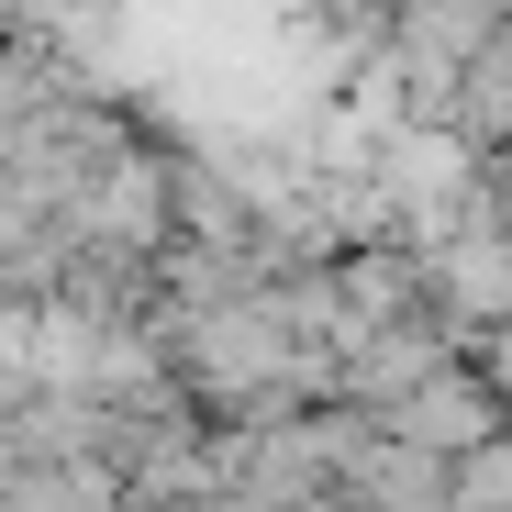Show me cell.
<instances>
[{"label":"cell","instance_id":"cell-2","mask_svg":"<svg viewBox=\"0 0 512 512\" xmlns=\"http://www.w3.org/2000/svg\"><path fill=\"white\" fill-rule=\"evenodd\" d=\"M446 479H457V512H512V423H501V435H479Z\"/></svg>","mask_w":512,"mask_h":512},{"label":"cell","instance_id":"cell-3","mask_svg":"<svg viewBox=\"0 0 512 512\" xmlns=\"http://www.w3.org/2000/svg\"><path fill=\"white\" fill-rule=\"evenodd\" d=\"M501 56H512V12H501Z\"/></svg>","mask_w":512,"mask_h":512},{"label":"cell","instance_id":"cell-1","mask_svg":"<svg viewBox=\"0 0 512 512\" xmlns=\"http://www.w3.org/2000/svg\"><path fill=\"white\" fill-rule=\"evenodd\" d=\"M368 423H379L390 446H412V457H446V468H457L479 435H501V401H490V390H479V368L457 357V368H435V379H412L401 401H379Z\"/></svg>","mask_w":512,"mask_h":512}]
</instances>
